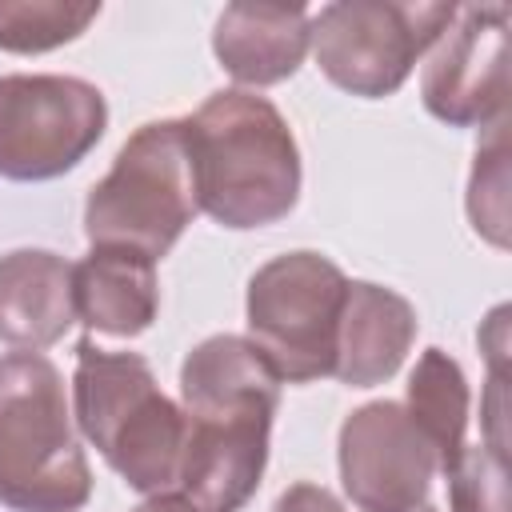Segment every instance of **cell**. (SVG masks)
<instances>
[{"mask_svg": "<svg viewBox=\"0 0 512 512\" xmlns=\"http://www.w3.org/2000/svg\"><path fill=\"white\" fill-rule=\"evenodd\" d=\"M184 456L176 492L204 512H240L268 468L280 376L248 336H208L180 364Z\"/></svg>", "mask_w": 512, "mask_h": 512, "instance_id": "1", "label": "cell"}, {"mask_svg": "<svg viewBox=\"0 0 512 512\" xmlns=\"http://www.w3.org/2000/svg\"><path fill=\"white\" fill-rule=\"evenodd\" d=\"M184 124L196 208L232 232L268 228L300 200V148L268 96L248 88L212 92Z\"/></svg>", "mask_w": 512, "mask_h": 512, "instance_id": "2", "label": "cell"}, {"mask_svg": "<svg viewBox=\"0 0 512 512\" xmlns=\"http://www.w3.org/2000/svg\"><path fill=\"white\" fill-rule=\"evenodd\" d=\"M72 416L104 464L140 496L176 492L184 456V408L156 384L140 352L76 344Z\"/></svg>", "mask_w": 512, "mask_h": 512, "instance_id": "3", "label": "cell"}, {"mask_svg": "<svg viewBox=\"0 0 512 512\" xmlns=\"http://www.w3.org/2000/svg\"><path fill=\"white\" fill-rule=\"evenodd\" d=\"M92 468L72 428L60 368L44 352L0 356V504L8 512H80Z\"/></svg>", "mask_w": 512, "mask_h": 512, "instance_id": "4", "label": "cell"}, {"mask_svg": "<svg viewBox=\"0 0 512 512\" xmlns=\"http://www.w3.org/2000/svg\"><path fill=\"white\" fill-rule=\"evenodd\" d=\"M196 212L184 124L148 120L124 140L108 176L88 188L84 236L92 248H128L156 264Z\"/></svg>", "mask_w": 512, "mask_h": 512, "instance_id": "5", "label": "cell"}, {"mask_svg": "<svg viewBox=\"0 0 512 512\" xmlns=\"http://www.w3.org/2000/svg\"><path fill=\"white\" fill-rule=\"evenodd\" d=\"M348 276L312 248H296L260 264L248 280V340L276 368L280 384H312L332 376L336 332Z\"/></svg>", "mask_w": 512, "mask_h": 512, "instance_id": "6", "label": "cell"}, {"mask_svg": "<svg viewBox=\"0 0 512 512\" xmlns=\"http://www.w3.org/2000/svg\"><path fill=\"white\" fill-rule=\"evenodd\" d=\"M456 20V4L432 0H336L312 12V52L328 84L360 100L400 92L416 60Z\"/></svg>", "mask_w": 512, "mask_h": 512, "instance_id": "7", "label": "cell"}, {"mask_svg": "<svg viewBox=\"0 0 512 512\" xmlns=\"http://www.w3.org/2000/svg\"><path fill=\"white\" fill-rule=\"evenodd\" d=\"M108 128L96 84L56 72L0 76V176L40 184L72 172Z\"/></svg>", "mask_w": 512, "mask_h": 512, "instance_id": "8", "label": "cell"}, {"mask_svg": "<svg viewBox=\"0 0 512 512\" xmlns=\"http://www.w3.org/2000/svg\"><path fill=\"white\" fill-rule=\"evenodd\" d=\"M336 464L356 512H416L440 472L428 436L400 400H368L340 424Z\"/></svg>", "mask_w": 512, "mask_h": 512, "instance_id": "9", "label": "cell"}, {"mask_svg": "<svg viewBox=\"0 0 512 512\" xmlns=\"http://www.w3.org/2000/svg\"><path fill=\"white\" fill-rule=\"evenodd\" d=\"M424 108L448 128H488L508 116V8L468 4L432 44L420 76Z\"/></svg>", "mask_w": 512, "mask_h": 512, "instance_id": "10", "label": "cell"}, {"mask_svg": "<svg viewBox=\"0 0 512 512\" xmlns=\"http://www.w3.org/2000/svg\"><path fill=\"white\" fill-rule=\"evenodd\" d=\"M312 12L304 4H228L212 28V52L220 68L244 88H268L304 64L312 48Z\"/></svg>", "mask_w": 512, "mask_h": 512, "instance_id": "11", "label": "cell"}, {"mask_svg": "<svg viewBox=\"0 0 512 512\" xmlns=\"http://www.w3.org/2000/svg\"><path fill=\"white\" fill-rule=\"evenodd\" d=\"M416 328V308L400 292L372 280H348L332 376L348 388L392 380L416 344Z\"/></svg>", "mask_w": 512, "mask_h": 512, "instance_id": "12", "label": "cell"}, {"mask_svg": "<svg viewBox=\"0 0 512 512\" xmlns=\"http://www.w3.org/2000/svg\"><path fill=\"white\" fill-rule=\"evenodd\" d=\"M76 324L72 264L48 248L0 256V340L16 352H44Z\"/></svg>", "mask_w": 512, "mask_h": 512, "instance_id": "13", "label": "cell"}, {"mask_svg": "<svg viewBox=\"0 0 512 512\" xmlns=\"http://www.w3.org/2000/svg\"><path fill=\"white\" fill-rule=\"evenodd\" d=\"M72 304L92 332L132 340L152 328L160 308L156 264L128 248H92L72 264Z\"/></svg>", "mask_w": 512, "mask_h": 512, "instance_id": "14", "label": "cell"}, {"mask_svg": "<svg viewBox=\"0 0 512 512\" xmlns=\"http://www.w3.org/2000/svg\"><path fill=\"white\" fill-rule=\"evenodd\" d=\"M468 408H472V392H468L464 368L444 348H424L416 368H412V376H408L404 412L428 436L440 472H448L452 460L464 452Z\"/></svg>", "mask_w": 512, "mask_h": 512, "instance_id": "15", "label": "cell"}, {"mask_svg": "<svg viewBox=\"0 0 512 512\" xmlns=\"http://www.w3.org/2000/svg\"><path fill=\"white\" fill-rule=\"evenodd\" d=\"M96 16L100 0H0V52H52L80 40Z\"/></svg>", "mask_w": 512, "mask_h": 512, "instance_id": "16", "label": "cell"}, {"mask_svg": "<svg viewBox=\"0 0 512 512\" xmlns=\"http://www.w3.org/2000/svg\"><path fill=\"white\" fill-rule=\"evenodd\" d=\"M468 220L492 248H508V116L488 124L468 176Z\"/></svg>", "mask_w": 512, "mask_h": 512, "instance_id": "17", "label": "cell"}, {"mask_svg": "<svg viewBox=\"0 0 512 512\" xmlns=\"http://www.w3.org/2000/svg\"><path fill=\"white\" fill-rule=\"evenodd\" d=\"M448 512H508V456L488 444H464V452L444 472Z\"/></svg>", "mask_w": 512, "mask_h": 512, "instance_id": "18", "label": "cell"}, {"mask_svg": "<svg viewBox=\"0 0 512 512\" xmlns=\"http://www.w3.org/2000/svg\"><path fill=\"white\" fill-rule=\"evenodd\" d=\"M272 512H344V504L328 488L300 480V484H292V488L280 492V500L272 504Z\"/></svg>", "mask_w": 512, "mask_h": 512, "instance_id": "19", "label": "cell"}, {"mask_svg": "<svg viewBox=\"0 0 512 512\" xmlns=\"http://www.w3.org/2000/svg\"><path fill=\"white\" fill-rule=\"evenodd\" d=\"M132 512H204L200 504H192L184 492H156L144 504H136Z\"/></svg>", "mask_w": 512, "mask_h": 512, "instance_id": "20", "label": "cell"}, {"mask_svg": "<svg viewBox=\"0 0 512 512\" xmlns=\"http://www.w3.org/2000/svg\"><path fill=\"white\" fill-rule=\"evenodd\" d=\"M416 512H436V508H432V504H424V508H416Z\"/></svg>", "mask_w": 512, "mask_h": 512, "instance_id": "21", "label": "cell"}]
</instances>
